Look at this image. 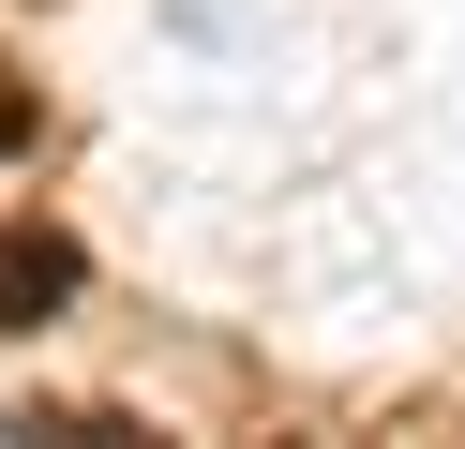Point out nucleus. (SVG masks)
I'll return each instance as SVG.
<instances>
[{
    "mask_svg": "<svg viewBox=\"0 0 465 449\" xmlns=\"http://www.w3.org/2000/svg\"><path fill=\"white\" fill-rule=\"evenodd\" d=\"M75 285H91V269H75L61 225H0V329H61Z\"/></svg>",
    "mask_w": 465,
    "mask_h": 449,
    "instance_id": "1",
    "label": "nucleus"
},
{
    "mask_svg": "<svg viewBox=\"0 0 465 449\" xmlns=\"http://www.w3.org/2000/svg\"><path fill=\"white\" fill-rule=\"evenodd\" d=\"M15 150H31V90H0V165H15Z\"/></svg>",
    "mask_w": 465,
    "mask_h": 449,
    "instance_id": "2",
    "label": "nucleus"
}]
</instances>
